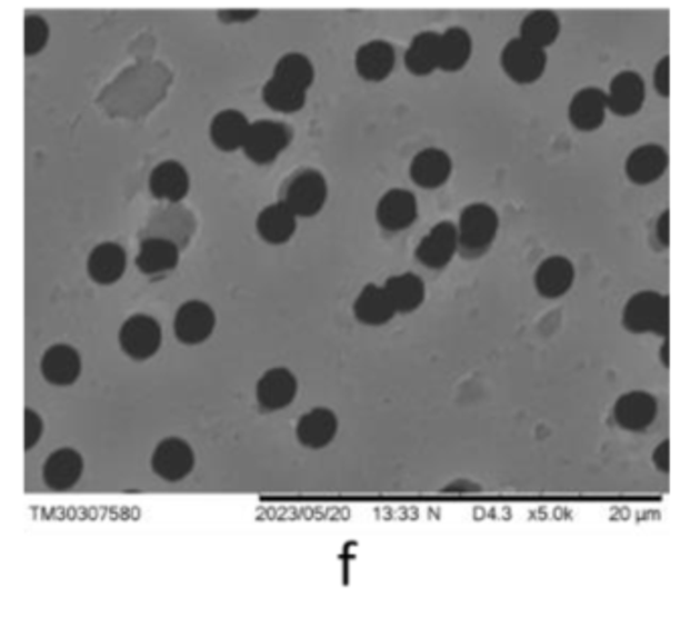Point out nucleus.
Masks as SVG:
<instances>
[{
  "mask_svg": "<svg viewBox=\"0 0 690 617\" xmlns=\"http://www.w3.org/2000/svg\"><path fill=\"white\" fill-rule=\"evenodd\" d=\"M498 225H500V219H498L494 207H490L488 202L468 205L460 215V221L456 225L458 253L466 259L484 256L497 239Z\"/></svg>",
  "mask_w": 690,
  "mask_h": 617,
  "instance_id": "1",
  "label": "nucleus"
},
{
  "mask_svg": "<svg viewBox=\"0 0 690 617\" xmlns=\"http://www.w3.org/2000/svg\"><path fill=\"white\" fill-rule=\"evenodd\" d=\"M329 199V185L317 169H300L286 182L282 202L300 219L317 217Z\"/></svg>",
  "mask_w": 690,
  "mask_h": 617,
  "instance_id": "2",
  "label": "nucleus"
},
{
  "mask_svg": "<svg viewBox=\"0 0 690 617\" xmlns=\"http://www.w3.org/2000/svg\"><path fill=\"white\" fill-rule=\"evenodd\" d=\"M292 130L278 120H256L249 123L248 136L243 140V155L258 167L273 165L290 148Z\"/></svg>",
  "mask_w": 690,
  "mask_h": 617,
  "instance_id": "3",
  "label": "nucleus"
},
{
  "mask_svg": "<svg viewBox=\"0 0 690 617\" xmlns=\"http://www.w3.org/2000/svg\"><path fill=\"white\" fill-rule=\"evenodd\" d=\"M547 49L532 46L522 37L510 39L500 51V69L517 86H532L543 78L547 71Z\"/></svg>",
  "mask_w": 690,
  "mask_h": 617,
  "instance_id": "4",
  "label": "nucleus"
},
{
  "mask_svg": "<svg viewBox=\"0 0 690 617\" xmlns=\"http://www.w3.org/2000/svg\"><path fill=\"white\" fill-rule=\"evenodd\" d=\"M667 296L658 292H638L623 308V326L636 335H662L667 337L670 325Z\"/></svg>",
  "mask_w": 690,
  "mask_h": 617,
  "instance_id": "5",
  "label": "nucleus"
},
{
  "mask_svg": "<svg viewBox=\"0 0 690 617\" xmlns=\"http://www.w3.org/2000/svg\"><path fill=\"white\" fill-rule=\"evenodd\" d=\"M118 345L126 357L137 362L150 360L162 347V328L150 315H134L120 326Z\"/></svg>",
  "mask_w": 690,
  "mask_h": 617,
  "instance_id": "6",
  "label": "nucleus"
},
{
  "mask_svg": "<svg viewBox=\"0 0 690 617\" xmlns=\"http://www.w3.org/2000/svg\"><path fill=\"white\" fill-rule=\"evenodd\" d=\"M172 328H174V337L181 345L199 347L216 332V310L203 300H189L179 306Z\"/></svg>",
  "mask_w": 690,
  "mask_h": 617,
  "instance_id": "7",
  "label": "nucleus"
},
{
  "mask_svg": "<svg viewBox=\"0 0 690 617\" xmlns=\"http://www.w3.org/2000/svg\"><path fill=\"white\" fill-rule=\"evenodd\" d=\"M193 448L182 438H167L152 451L150 468L164 482H182L194 470Z\"/></svg>",
  "mask_w": 690,
  "mask_h": 617,
  "instance_id": "8",
  "label": "nucleus"
},
{
  "mask_svg": "<svg viewBox=\"0 0 690 617\" xmlns=\"http://www.w3.org/2000/svg\"><path fill=\"white\" fill-rule=\"evenodd\" d=\"M608 112L618 118H632L644 108L646 83L642 76L632 69L616 73L606 91Z\"/></svg>",
  "mask_w": 690,
  "mask_h": 617,
  "instance_id": "9",
  "label": "nucleus"
},
{
  "mask_svg": "<svg viewBox=\"0 0 690 617\" xmlns=\"http://www.w3.org/2000/svg\"><path fill=\"white\" fill-rule=\"evenodd\" d=\"M148 191L157 201L177 205L191 191V175L179 160H162L150 170Z\"/></svg>",
  "mask_w": 690,
  "mask_h": 617,
  "instance_id": "10",
  "label": "nucleus"
},
{
  "mask_svg": "<svg viewBox=\"0 0 690 617\" xmlns=\"http://www.w3.org/2000/svg\"><path fill=\"white\" fill-rule=\"evenodd\" d=\"M608 100H606V90L588 86L573 93V98L569 101L567 108V118L569 123L578 130V132H596L600 130L606 118H608Z\"/></svg>",
  "mask_w": 690,
  "mask_h": 617,
  "instance_id": "11",
  "label": "nucleus"
},
{
  "mask_svg": "<svg viewBox=\"0 0 690 617\" xmlns=\"http://www.w3.org/2000/svg\"><path fill=\"white\" fill-rule=\"evenodd\" d=\"M458 253V229L452 221L433 225L428 236L419 241L416 258L430 270H442Z\"/></svg>",
  "mask_w": 690,
  "mask_h": 617,
  "instance_id": "12",
  "label": "nucleus"
},
{
  "mask_svg": "<svg viewBox=\"0 0 690 617\" xmlns=\"http://www.w3.org/2000/svg\"><path fill=\"white\" fill-rule=\"evenodd\" d=\"M377 223L386 231L399 233L418 221L419 205L413 192L408 189H391L377 202Z\"/></svg>",
  "mask_w": 690,
  "mask_h": 617,
  "instance_id": "13",
  "label": "nucleus"
},
{
  "mask_svg": "<svg viewBox=\"0 0 690 617\" xmlns=\"http://www.w3.org/2000/svg\"><path fill=\"white\" fill-rule=\"evenodd\" d=\"M452 170V157L443 148L428 147L419 150L418 155L411 158L409 177L419 189L436 191L450 180Z\"/></svg>",
  "mask_w": 690,
  "mask_h": 617,
  "instance_id": "14",
  "label": "nucleus"
},
{
  "mask_svg": "<svg viewBox=\"0 0 690 617\" xmlns=\"http://www.w3.org/2000/svg\"><path fill=\"white\" fill-rule=\"evenodd\" d=\"M397 66L396 47L386 39L362 43L354 53V71L362 81L381 83L389 79Z\"/></svg>",
  "mask_w": 690,
  "mask_h": 617,
  "instance_id": "15",
  "label": "nucleus"
},
{
  "mask_svg": "<svg viewBox=\"0 0 690 617\" xmlns=\"http://www.w3.org/2000/svg\"><path fill=\"white\" fill-rule=\"evenodd\" d=\"M83 370V360L81 355L69 345H53L46 350L43 359H41V375L51 387L66 389L76 385L81 377Z\"/></svg>",
  "mask_w": 690,
  "mask_h": 617,
  "instance_id": "16",
  "label": "nucleus"
},
{
  "mask_svg": "<svg viewBox=\"0 0 690 617\" xmlns=\"http://www.w3.org/2000/svg\"><path fill=\"white\" fill-rule=\"evenodd\" d=\"M128 268V256L124 247L116 241H103L90 251L86 270L93 283L98 286H113L124 278Z\"/></svg>",
  "mask_w": 690,
  "mask_h": 617,
  "instance_id": "17",
  "label": "nucleus"
},
{
  "mask_svg": "<svg viewBox=\"0 0 690 617\" xmlns=\"http://www.w3.org/2000/svg\"><path fill=\"white\" fill-rule=\"evenodd\" d=\"M298 395V381L292 370L276 367L261 375L256 387V399L263 411H282Z\"/></svg>",
  "mask_w": 690,
  "mask_h": 617,
  "instance_id": "18",
  "label": "nucleus"
},
{
  "mask_svg": "<svg viewBox=\"0 0 690 617\" xmlns=\"http://www.w3.org/2000/svg\"><path fill=\"white\" fill-rule=\"evenodd\" d=\"M626 177L638 187L652 185L664 177L668 170L667 148L660 145H640L626 158Z\"/></svg>",
  "mask_w": 690,
  "mask_h": 617,
  "instance_id": "19",
  "label": "nucleus"
},
{
  "mask_svg": "<svg viewBox=\"0 0 690 617\" xmlns=\"http://www.w3.org/2000/svg\"><path fill=\"white\" fill-rule=\"evenodd\" d=\"M83 470H86V461L81 458L78 449H57L43 464V482L51 490L66 492V490H71L73 486H78L81 476H83Z\"/></svg>",
  "mask_w": 690,
  "mask_h": 617,
  "instance_id": "20",
  "label": "nucleus"
},
{
  "mask_svg": "<svg viewBox=\"0 0 690 617\" xmlns=\"http://www.w3.org/2000/svg\"><path fill=\"white\" fill-rule=\"evenodd\" d=\"M657 416L658 401L646 391H630L613 405L616 424L628 431H644L654 424Z\"/></svg>",
  "mask_w": 690,
  "mask_h": 617,
  "instance_id": "21",
  "label": "nucleus"
},
{
  "mask_svg": "<svg viewBox=\"0 0 690 617\" xmlns=\"http://www.w3.org/2000/svg\"><path fill=\"white\" fill-rule=\"evenodd\" d=\"M249 120L246 113L236 108H227L221 112L213 116V120L209 123V138H211V145L231 155V152H238L243 147V140L248 136Z\"/></svg>",
  "mask_w": 690,
  "mask_h": 617,
  "instance_id": "22",
  "label": "nucleus"
},
{
  "mask_svg": "<svg viewBox=\"0 0 690 617\" xmlns=\"http://www.w3.org/2000/svg\"><path fill=\"white\" fill-rule=\"evenodd\" d=\"M181 261V249L167 237H148L137 253V268L144 276H160L174 270Z\"/></svg>",
  "mask_w": 690,
  "mask_h": 617,
  "instance_id": "23",
  "label": "nucleus"
},
{
  "mask_svg": "<svg viewBox=\"0 0 690 617\" xmlns=\"http://www.w3.org/2000/svg\"><path fill=\"white\" fill-rule=\"evenodd\" d=\"M339 434V417L327 407H317L300 417L296 426L298 441L310 449H322L329 446Z\"/></svg>",
  "mask_w": 690,
  "mask_h": 617,
  "instance_id": "24",
  "label": "nucleus"
},
{
  "mask_svg": "<svg viewBox=\"0 0 690 617\" xmlns=\"http://www.w3.org/2000/svg\"><path fill=\"white\" fill-rule=\"evenodd\" d=\"M573 281H576V266L571 263V259L563 256L544 259L534 271V288L549 300L566 296L571 290Z\"/></svg>",
  "mask_w": 690,
  "mask_h": 617,
  "instance_id": "25",
  "label": "nucleus"
},
{
  "mask_svg": "<svg viewBox=\"0 0 690 617\" xmlns=\"http://www.w3.org/2000/svg\"><path fill=\"white\" fill-rule=\"evenodd\" d=\"M296 227H298V217L282 201L263 207L256 219L258 236L270 246L288 243L294 237Z\"/></svg>",
  "mask_w": 690,
  "mask_h": 617,
  "instance_id": "26",
  "label": "nucleus"
},
{
  "mask_svg": "<svg viewBox=\"0 0 690 617\" xmlns=\"http://www.w3.org/2000/svg\"><path fill=\"white\" fill-rule=\"evenodd\" d=\"M474 51L472 37L464 27H450L438 39V69L446 73H458L470 63Z\"/></svg>",
  "mask_w": 690,
  "mask_h": 617,
  "instance_id": "27",
  "label": "nucleus"
},
{
  "mask_svg": "<svg viewBox=\"0 0 690 617\" xmlns=\"http://www.w3.org/2000/svg\"><path fill=\"white\" fill-rule=\"evenodd\" d=\"M352 312L361 325L381 326L387 325L397 315L393 303L387 296L386 288L369 283L362 288L361 293L352 303Z\"/></svg>",
  "mask_w": 690,
  "mask_h": 617,
  "instance_id": "28",
  "label": "nucleus"
},
{
  "mask_svg": "<svg viewBox=\"0 0 690 617\" xmlns=\"http://www.w3.org/2000/svg\"><path fill=\"white\" fill-rule=\"evenodd\" d=\"M438 39L440 33L433 31H421L411 39L403 56V66L411 76L428 78L438 71Z\"/></svg>",
  "mask_w": 690,
  "mask_h": 617,
  "instance_id": "29",
  "label": "nucleus"
},
{
  "mask_svg": "<svg viewBox=\"0 0 690 617\" xmlns=\"http://www.w3.org/2000/svg\"><path fill=\"white\" fill-rule=\"evenodd\" d=\"M561 34V19L554 11L537 9L522 19L519 37L532 46L549 49Z\"/></svg>",
  "mask_w": 690,
  "mask_h": 617,
  "instance_id": "30",
  "label": "nucleus"
},
{
  "mask_svg": "<svg viewBox=\"0 0 690 617\" xmlns=\"http://www.w3.org/2000/svg\"><path fill=\"white\" fill-rule=\"evenodd\" d=\"M387 296L393 303L396 312L409 315L418 310L426 300V283L416 273H399L386 281Z\"/></svg>",
  "mask_w": 690,
  "mask_h": 617,
  "instance_id": "31",
  "label": "nucleus"
},
{
  "mask_svg": "<svg viewBox=\"0 0 690 617\" xmlns=\"http://www.w3.org/2000/svg\"><path fill=\"white\" fill-rule=\"evenodd\" d=\"M272 76L294 86L298 90L308 91L317 79V69H314V63L310 61V57L300 53V51H290V53H283L276 61Z\"/></svg>",
  "mask_w": 690,
  "mask_h": 617,
  "instance_id": "32",
  "label": "nucleus"
},
{
  "mask_svg": "<svg viewBox=\"0 0 690 617\" xmlns=\"http://www.w3.org/2000/svg\"><path fill=\"white\" fill-rule=\"evenodd\" d=\"M306 96L308 91L298 90L273 76L261 88V100L272 112L278 113H296L304 110Z\"/></svg>",
  "mask_w": 690,
  "mask_h": 617,
  "instance_id": "33",
  "label": "nucleus"
},
{
  "mask_svg": "<svg viewBox=\"0 0 690 617\" xmlns=\"http://www.w3.org/2000/svg\"><path fill=\"white\" fill-rule=\"evenodd\" d=\"M51 39V27L43 14L27 12L23 21L24 56L37 57L46 51Z\"/></svg>",
  "mask_w": 690,
  "mask_h": 617,
  "instance_id": "34",
  "label": "nucleus"
},
{
  "mask_svg": "<svg viewBox=\"0 0 690 617\" xmlns=\"http://www.w3.org/2000/svg\"><path fill=\"white\" fill-rule=\"evenodd\" d=\"M43 417L39 416L34 409H24V449H31L43 438Z\"/></svg>",
  "mask_w": 690,
  "mask_h": 617,
  "instance_id": "35",
  "label": "nucleus"
},
{
  "mask_svg": "<svg viewBox=\"0 0 690 617\" xmlns=\"http://www.w3.org/2000/svg\"><path fill=\"white\" fill-rule=\"evenodd\" d=\"M654 90L660 98L667 100L670 96V57L664 56L654 68Z\"/></svg>",
  "mask_w": 690,
  "mask_h": 617,
  "instance_id": "36",
  "label": "nucleus"
},
{
  "mask_svg": "<svg viewBox=\"0 0 690 617\" xmlns=\"http://www.w3.org/2000/svg\"><path fill=\"white\" fill-rule=\"evenodd\" d=\"M260 14L258 9H226V11L217 12L219 21L226 24H241L253 21Z\"/></svg>",
  "mask_w": 690,
  "mask_h": 617,
  "instance_id": "37",
  "label": "nucleus"
},
{
  "mask_svg": "<svg viewBox=\"0 0 690 617\" xmlns=\"http://www.w3.org/2000/svg\"><path fill=\"white\" fill-rule=\"evenodd\" d=\"M654 464L658 470L668 471L670 468V441L668 439L654 449Z\"/></svg>",
  "mask_w": 690,
  "mask_h": 617,
  "instance_id": "38",
  "label": "nucleus"
},
{
  "mask_svg": "<svg viewBox=\"0 0 690 617\" xmlns=\"http://www.w3.org/2000/svg\"><path fill=\"white\" fill-rule=\"evenodd\" d=\"M668 221H670V213L668 211L658 219V237L662 239L664 246H668V241H670V237H668Z\"/></svg>",
  "mask_w": 690,
  "mask_h": 617,
  "instance_id": "39",
  "label": "nucleus"
}]
</instances>
